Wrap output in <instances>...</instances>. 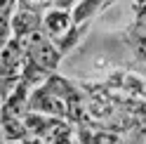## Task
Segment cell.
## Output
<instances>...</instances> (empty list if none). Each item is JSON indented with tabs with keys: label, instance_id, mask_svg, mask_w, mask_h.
Returning a JSON list of instances; mask_svg holds the SVG:
<instances>
[{
	"label": "cell",
	"instance_id": "obj_6",
	"mask_svg": "<svg viewBox=\"0 0 146 144\" xmlns=\"http://www.w3.org/2000/svg\"><path fill=\"white\" fill-rule=\"evenodd\" d=\"M76 132H78L80 144H120V139L115 135L106 132V130H94V128H87V125H78Z\"/></svg>",
	"mask_w": 146,
	"mask_h": 144
},
{
	"label": "cell",
	"instance_id": "obj_4",
	"mask_svg": "<svg viewBox=\"0 0 146 144\" xmlns=\"http://www.w3.org/2000/svg\"><path fill=\"white\" fill-rule=\"evenodd\" d=\"M73 26V17L71 10H61V7H50V10L42 12V21H40V29L50 35L52 40L61 38L64 33Z\"/></svg>",
	"mask_w": 146,
	"mask_h": 144
},
{
	"label": "cell",
	"instance_id": "obj_2",
	"mask_svg": "<svg viewBox=\"0 0 146 144\" xmlns=\"http://www.w3.org/2000/svg\"><path fill=\"white\" fill-rule=\"evenodd\" d=\"M24 64H26V55L21 40L10 38V43L0 50V104L7 99V95L19 83Z\"/></svg>",
	"mask_w": 146,
	"mask_h": 144
},
{
	"label": "cell",
	"instance_id": "obj_5",
	"mask_svg": "<svg viewBox=\"0 0 146 144\" xmlns=\"http://www.w3.org/2000/svg\"><path fill=\"white\" fill-rule=\"evenodd\" d=\"M113 0H80V3L71 10V17H73V24H87L92 21L99 12H104Z\"/></svg>",
	"mask_w": 146,
	"mask_h": 144
},
{
	"label": "cell",
	"instance_id": "obj_1",
	"mask_svg": "<svg viewBox=\"0 0 146 144\" xmlns=\"http://www.w3.org/2000/svg\"><path fill=\"white\" fill-rule=\"evenodd\" d=\"M21 45H24L26 61L38 64L40 69L50 71V73H57L59 61H61L64 55L59 52V47L54 45V40H52L42 29H35L33 33H29V35L21 40Z\"/></svg>",
	"mask_w": 146,
	"mask_h": 144
},
{
	"label": "cell",
	"instance_id": "obj_8",
	"mask_svg": "<svg viewBox=\"0 0 146 144\" xmlns=\"http://www.w3.org/2000/svg\"><path fill=\"white\" fill-rule=\"evenodd\" d=\"M66 144H80V142H78L76 137H73V139H71V142H66Z\"/></svg>",
	"mask_w": 146,
	"mask_h": 144
},
{
	"label": "cell",
	"instance_id": "obj_3",
	"mask_svg": "<svg viewBox=\"0 0 146 144\" xmlns=\"http://www.w3.org/2000/svg\"><path fill=\"white\" fill-rule=\"evenodd\" d=\"M40 21H42V10L33 3V0H17L12 19H10L12 38L24 40L29 33H33L35 29H40Z\"/></svg>",
	"mask_w": 146,
	"mask_h": 144
},
{
	"label": "cell",
	"instance_id": "obj_7",
	"mask_svg": "<svg viewBox=\"0 0 146 144\" xmlns=\"http://www.w3.org/2000/svg\"><path fill=\"white\" fill-rule=\"evenodd\" d=\"M80 0H52V7H61V10H73V5H78Z\"/></svg>",
	"mask_w": 146,
	"mask_h": 144
}]
</instances>
